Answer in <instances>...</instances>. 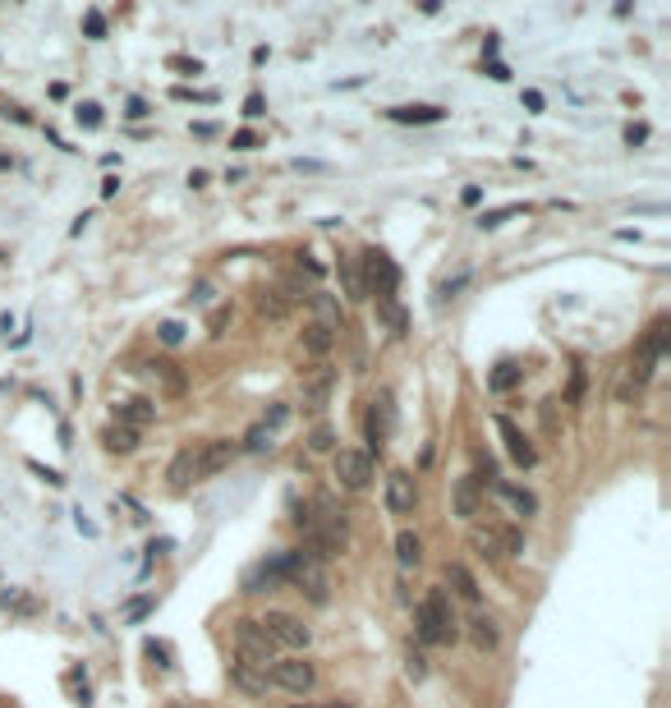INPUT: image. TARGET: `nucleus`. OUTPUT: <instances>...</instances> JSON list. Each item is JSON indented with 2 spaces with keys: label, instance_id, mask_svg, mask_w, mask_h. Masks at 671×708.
<instances>
[{
  "label": "nucleus",
  "instance_id": "1",
  "mask_svg": "<svg viewBox=\"0 0 671 708\" xmlns=\"http://www.w3.org/2000/svg\"><path fill=\"white\" fill-rule=\"evenodd\" d=\"M414 630H419V644H456L460 616L446 589H427L423 593V602L414 607Z\"/></svg>",
  "mask_w": 671,
  "mask_h": 708
},
{
  "label": "nucleus",
  "instance_id": "2",
  "mask_svg": "<svg viewBox=\"0 0 671 708\" xmlns=\"http://www.w3.org/2000/svg\"><path fill=\"white\" fill-rule=\"evenodd\" d=\"M281 570H285V585L299 589L308 602H318V607L331 602V575H327V566L313 561L308 552H281Z\"/></svg>",
  "mask_w": 671,
  "mask_h": 708
},
{
  "label": "nucleus",
  "instance_id": "3",
  "mask_svg": "<svg viewBox=\"0 0 671 708\" xmlns=\"http://www.w3.org/2000/svg\"><path fill=\"white\" fill-rule=\"evenodd\" d=\"M671 350V318L662 313V318H653L648 322V331L639 336V350H635V359H630V382H635V391H639L648 377H653V368H657V359Z\"/></svg>",
  "mask_w": 671,
  "mask_h": 708
},
{
  "label": "nucleus",
  "instance_id": "4",
  "mask_svg": "<svg viewBox=\"0 0 671 708\" xmlns=\"http://www.w3.org/2000/svg\"><path fill=\"white\" fill-rule=\"evenodd\" d=\"M235 653H239V662H248V667H258V672H272V662L281 658V648L262 635V626L253 621V616H244V621H235Z\"/></svg>",
  "mask_w": 671,
  "mask_h": 708
},
{
  "label": "nucleus",
  "instance_id": "5",
  "mask_svg": "<svg viewBox=\"0 0 671 708\" xmlns=\"http://www.w3.org/2000/svg\"><path fill=\"white\" fill-rule=\"evenodd\" d=\"M262 626V635L272 639L276 648H290V653H304L308 644H313V630H308L299 616H290V612H267L258 621Z\"/></svg>",
  "mask_w": 671,
  "mask_h": 708
},
{
  "label": "nucleus",
  "instance_id": "6",
  "mask_svg": "<svg viewBox=\"0 0 671 708\" xmlns=\"http://www.w3.org/2000/svg\"><path fill=\"white\" fill-rule=\"evenodd\" d=\"M331 474H336V483H340L345 493H364L368 483H373V456H368V451H354V447H340L331 456Z\"/></svg>",
  "mask_w": 671,
  "mask_h": 708
},
{
  "label": "nucleus",
  "instance_id": "7",
  "mask_svg": "<svg viewBox=\"0 0 671 708\" xmlns=\"http://www.w3.org/2000/svg\"><path fill=\"white\" fill-rule=\"evenodd\" d=\"M364 272H368V281H364V294H377V304H391L396 299V285H400V267L381 248H373V253H364Z\"/></svg>",
  "mask_w": 671,
  "mask_h": 708
},
{
  "label": "nucleus",
  "instance_id": "8",
  "mask_svg": "<svg viewBox=\"0 0 671 708\" xmlns=\"http://www.w3.org/2000/svg\"><path fill=\"white\" fill-rule=\"evenodd\" d=\"M267 676H272V685H281V690L308 694L313 685H318V667H313L308 658H276Z\"/></svg>",
  "mask_w": 671,
  "mask_h": 708
},
{
  "label": "nucleus",
  "instance_id": "9",
  "mask_svg": "<svg viewBox=\"0 0 671 708\" xmlns=\"http://www.w3.org/2000/svg\"><path fill=\"white\" fill-rule=\"evenodd\" d=\"M391 432H396V401H391V391H381L377 401L368 405L364 437H368V447H373V451H381L386 442H391Z\"/></svg>",
  "mask_w": 671,
  "mask_h": 708
},
{
  "label": "nucleus",
  "instance_id": "10",
  "mask_svg": "<svg viewBox=\"0 0 671 708\" xmlns=\"http://www.w3.org/2000/svg\"><path fill=\"white\" fill-rule=\"evenodd\" d=\"M331 386H336V368L331 364H313V368L299 373V405L304 410H322L331 401Z\"/></svg>",
  "mask_w": 671,
  "mask_h": 708
},
{
  "label": "nucleus",
  "instance_id": "11",
  "mask_svg": "<svg viewBox=\"0 0 671 708\" xmlns=\"http://www.w3.org/2000/svg\"><path fill=\"white\" fill-rule=\"evenodd\" d=\"M285 585V570H281V552H272V556H262V561H253V566L239 575V589L244 593H276V589Z\"/></svg>",
  "mask_w": 671,
  "mask_h": 708
},
{
  "label": "nucleus",
  "instance_id": "12",
  "mask_svg": "<svg viewBox=\"0 0 671 708\" xmlns=\"http://www.w3.org/2000/svg\"><path fill=\"white\" fill-rule=\"evenodd\" d=\"M414 506H419V483H414V474L396 469L386 478V510L391 515H414Z\"/></svg>",
  "mask_w": 671,
  "mask_h": 708
},
{
  "label": "nucleus",
  "instance_id": "13",
  "mask_svg": "<svg viewBox=\"0 0 671 708\" xmlns=\"http://www.w3.org/2000/svg\"><path fill=\"white\" fill-rule=\"evenodd\" d=\"M464 635H469V644L478 648V653H497V648H502V639H506V635H502V621H497L492 612H473L469 626H464Z\"/></svg>",
  "mask_w": 671,
  "mask_h": 708
},
{
  "label": "nucleus",
  "instance_id": "14",
  "mask_svg": "<svg viewBox=\"0 0 671 708\" xmlns=\"http://www.w3.org/2000/svg\"><path fill=\"white\" fill-rule=\"evenodd\" d=\"M239 456V447L230 442V437H212L207 447H198V478H212L221 469H230V460Z\"/></svg>",
  "mask_w": 671,
  "mask_h": 708
},
{
  "label": "nucleus",
  "instance_id": "15",
  "mask_svg": "<svg viewBox=\"0 0 671 708\" xmlns=\"http://www.w3.org/2000/svg\"><path fill=\"white\" fill-rule=\"evenodd\" d=\"M115 423H120V428L143 432L148 423H156V405H152V401H143V396H129V401L115 405Z\"/></svg>",
  "mask_w": 671,
  "mask_h": 708
},
{
  "label": "nucleus",
  "instance_id": "16",
  "mask_svg": "<svg viewBox=\"0 0 671 708\" xmlns=\"http://www.w3.org/2000/svg\"><path fill=\"white\" fill-rule=\"evenodd\" d=\"M469 547L478 561H488V566H497V561H506L502 552V534H497V524H473L469 529Z\"/></svg>",
  "mask_w": 671,
  "mask_h": 708
},
{
  "label": "nucleus",
  "instance_id": "17",
  "mask_svg": "<svg viewBox=\"0 0 671 708\" xmlns=\"http://www.w3.org/2000/svg\"><path fill=\"white\" fill-rule=\"evenodd\" d=\"M497 428H502V437H506V451H510V460H515L519 469H529V464L538 460L534 442H529V437H524V432H519V428H515V423H510L506 414H497Z\"/></svg>",
  "mask_w": 671,
  "mask_h": 708
},
{
  "label": "nucleus",
  "instance_id": "18",
  "mask_svg": "<svg viewBox=\"0 0 671 708\" xmlns=\"http://www.w3.org/2000/svg\"><path fill=\"white\" fill-rule=\"evenodd\" d=\"M166 483L175 488V493H184L189 483H198V451H193V447L175 451V460L166 464Z\"/></svg>",
  "mask_w": 671,
  "mask_h": 708
},
{
  "label": "nucleus",
  "instance_id": "19",
  "mask_svg": "<svg viewBox=\"0 0 671 708\" xmlns=\"http://www.w3.org/2000/svg\"><path fill=\"white\" fill-rule=\"evenodd\" d=\"M451 506H456V515L460 520H473L478 510H483V488L473 483L469 474L464 478H456V493H451Z\"/></svg>",
  "mask_w": 671,
  "mask_h": 708
},
{
  "label": "nucleus",
  "instance_id": "20",
  "mask_svg": "<svg viewBox=\"0 0 671 708\" xmlns=\"http://www.w3.org/2000/svg\"><path fill=\"white\" fill-rule=\"evenodd\" d=\"M446 585L456 589L464 602H473V607L483 602V589H478V580L469 575V566H464V561H451V566H446Z\"/></svg>",
  "mask_w": 671,
  "mask_h": 708
},
{
  "label": "nucleus",
  "instance_id": "21",
  "mask_svg": "<svg viewBox=\"0 0 671 708\" xmlns=\"http://www.w3.org/2000/svg\"><path fill=\"white\" fill-rule=\"evenodd\" d=\"M519 382H524V364H519V359H502V364L488 373V391H497V396L515 391Z\"/></svg>",
  "mask_w": 671,
  "mask_h": 708
},
{
  "label": "nucleus",
  "instance_id": "22",
  "mask_svg": "<svg viewBox=\"0 0 671 708\" xmlns=\"http://www.w3.org/2000/svg\"><path fill=\"white\" fill-rule=\"evenodd\" d=\"M230 681H235L244 694H258V699L272 690V676H267V672H258V667H248V662H235V667H230Z\"/></svg>",
  "mask_w": 671,
  "mask_h": 708
},
{
  "label": "nucleus",
  "instance_id": "23",
  "mask_svg": "<svg viewBox=\"0 0 671 708\" xmlns=\"http://www.w3.org/2000/svg\"><path fill=\"white\" fill-rule=\"evenodd\" d=\"M299 345H304V354H313V359H327L331 354V345H336V331H327L322 322H308L304 331H299Z\"/></svg>",
  "mask_w": 671,
  "mask_h": 708
},
{
  "label": "nucleus",
  "instance_id": "24",
  "mask_svg": "<svg viewBox=\"0 0 671 708\" xmlns=\"http://www.w3.org/2000/svg\"><path fill=\"white\" fill-rule=\"evenodd\" d=\"M102 447H106L110 456H134V451H138V432L110 423V428H102Z\"/></svg>",
  "mask_w": 671,
  "mask_h": 708
},
{
  "label": "nucleus",
  "instance_id": "25",
  "mask_svg": "<svg viewBox=\"0 0 671 708\" xmlns=\"http://www.w3.org/2000/svg\"><path fill=\"white\" fill-rule=\"evenodd\" d=\"M396 124H437L446 120V110L442 106H396V110H386Z\"/></svg>",
  "mask_w": 671,
  "mask_h": 708
},
{
  "label": "nucleus",
  "instance_id": "26",
  "mask_svg": "<svg viewBox=\"0 0 671 708\" xmlns=\"http://www.w3.org/2000/svg\"><path fill=\"white\" fill-rule=\"evenodd\" d=\"M497 493H502L506 502L515 506V515H524V520H529V515H538V497L529 493V488H515V483H497Z\"/></svg>",
  "mask_w": 671,
  "mask_h": 708
},
{
  "label": "nucleus",
  "instance_id": "27",
  "mask_svg": "<svg viewBox=\"0 0 671 708\" xmlns=\"http://www.w3.org/2000/svg\"><path fill=\"white\" fill-rule=\"evenodd\" d=\"M396 561L405 570L423 561V543H419V534H414V529H400V534H396Z\"/></svg>",
  "mask_w": 671,
  "mask_h": 708
},
{
  "label": "nucleus",
  "instance_id": "28",
  "mask_svg": "<svg viewBox=\"0 0 671 708\" xmlns=\"http://www.w3.org/2000/svg\"><path fill=\"white\" fill-rule=\"evenodd\" d=\"M152 373H156V377H161V386H166L170 396H184V386H189V382H184V373L175 368L170 359H156V364H152Z\"/></svg>",
  "mask_w": 671,
  "mask_h": 708
},
{
  "label": "nucleus",
  "instance_id": "29",
  "mask_svg": "<svg viewBox=\"0 0 671 708\" xmlns=\"http://www.w3.org/2000/svg\"><path fill=\"white\" fill-rule=\"evenodd\" d=\"M313 308H318V322L327 331H340V304H336L331 294H313Z\"/></svg>",
  "mask_w": 671,
  "mask_h": 708
},
{
  "label": "nucleus",
  "instance_id": "30",
  "mask_svg": "<svg viewBox=\"0 0 671 708\" xmlns=\"http://www.w3.org/2000/svg\"><path fill=\"white\" fill-rule=\"evenodd\" d=\"M524 212V202H506V207H492V212H483L478 216V231H497V226H506L510 216H519Z\"/></svg>",
  "mask_w": 671,
  "mask_h": 708
},
{
  "label": "nucleus",
  "instance_id": "31",
  "mask_svg": "<svg viewBox=\"0 0 671 708\" xmlns=\"http://www.w3.org/2000/svg\"><path fill=\"white\" fill-rule=\"evenodd\" d=\"M336 272H340V281H345V294H350V299H364V276H359V262H354V258H340V267H336Z\"/></svg>",
  "mask_w": 671,
  "mask_h": 708
},
{
  "label": "nucleus",
  "instance_id": "32",
  "mask_svg": "<svg viewBox=\"0 0 671 708\" xmlns=\"http://www.w3.org/2000/svg\"><path fill=\"white\" fill-rule=\"evenodd\" d=\"M497 534H502V552L506 556H524V534H519L515 524H497Z\"/></svg>",
  "mask_w": 671,
  "mask_h": 708
},
{
  "label": "nucleus",
  "instance_id": "33",
  "mask_svg": "<svg viewBox=\"0 0 671 708\" xmlns=\"http://www.w3.org/2000/svg\"><path fill=\"white\" fill-rule=\"evenodd\" d=\"M272 447H276V437H272L267 428H262V423H253V428H248V437H244V451L262 456V451H272Z\"/></svg>",
  "mask_w": 671,
  "mask_h": 708
},
{
  "label": "nucleus",
  "instance_id": "34",
  "mask_svg": "<svg viewBox=\"0 0 671 708\" xmlns=\"http://www.w3.org/2000/svg\"><path fill=\"white\" fill-rule=\"evenodd\" d=\"M308 451H318V456L322 451H336V428L331 423H318V428L308 432Z\"/></svg>",
  "mask_w": 671,
  "mask_h": 708
},
{
  "label": "nucleus",
  "instance_id": "35",
  "mask_svg": "<svg viewBox=\"0 0 671 708\" xmlns=\"http://www.w3.org/2000/svg\"><path fill=\"white\" fill-rule=\"evenodd\" d=\"M584 386H589V373H584V364H570V391H565V405H580V401H584Z\"/></svg>",
  "mask_w": 671,
  "mask_h": 708
},
{
  "label": "nucleus",
  "instance_id": "36",
  "mask_svg": "<svg viewBox=\"0 0 671 708\" xmlns=\"http://www.w3.org/2000/svg\"><path fill=\"white\" fill-rule=\"evenodd\" d=\"M464 285H469V267H460V272H456V276H451V281H442V285H437V304H446V299H456V294L464 290Z\"/></svg>",
  "mask_w": 671,
  "mask_h": 708
},
{
  "label": "nucleus",
  "instance_id": "37",
  "mask_svg": "<svg viewBox=\"0 0 671 708\" xmlns=\"http://www.w3.org/2000/svg\"><path fill=\"white\" fill-rule=\"evenodd\" d=\"M377 313H381V318H386V327H391L396 336H400V331H405V327H410V318H405V308H400L396 299H391V304H377Z\"/></svg>",
  "mask_w": 671,
  "mask_h": 708
},
{
  "label": "nucleus",
  "instance_id": "38",
  "mask_svg": "<svg viewBox=\"0 0 671 708\" xmlns=\"http://www.w3.org/2000/svg\"><path fill=\"white\" fill-rule=\"evenodd\" d=\"M74 120L83 124V129H102V106H97V102H83V106L74 110Z\"/></svg>",
  "mask_w": 671,
  "mask_h": 708
},
{
  "label": "nucleus",
  "instance_id": "39",
  "mask_svg": "<svg viewBox=\"0 0 671 708\" xmlns=\"http://www.w3.org/2000/svg\"><path fill=\"white\" fill-rule=\"evenodd\" d=\"M405 672H410V681H423V676H427V658H423V648H410V658H405Z\"/></svg>",
  "mask_w": 671,
  "mask_h": 708
},
{
  "label": "nucleus",
  "instance_id": "40",
  "mask_svg": "<svg viewBox=\"0 0 671 708\" xmlns=\"http://www.w3.org/2000/svg\"><path fill=\"white\" fill-rule=\"evenodd\" d=\"M258 313H262V318H285V299H276V294H258Z\"/></svg>",
  "mask_w": 671,
  "mask_h": 708
},
{
  "label": "nucleus",
  "instance_id": "41",
  "mask_svg": "<svg viewBox=\"0 0 671 708\" xmlns=\"http://www.w3.org/2000/svg\"><path fill=\"white\" fill-rule=\"evenodd\" d=\"M285 418H290V405H272V410L262 414V428H267V432H276L281 423H285Z\"/></svg>",
  "mask_w": 671,
  "mask_h": 708
},
{
  "label": "nucleus",
  "instance_id": "42",
  "mask_svg": "<svg viewBox=\"0 0 671 708\" xmlns=\"http://www.w3.org/2000/svg\"><path fill=\"white\" fill-rule=\"evenodd\" d=\"M538 423H543V432H548V437L556 432V401H543V405H538Z\"/></svg>",
  "mask_w": 671,
  "mask_h": 708
},
{
  "label": "nucleus",
  "instance_id": "43",
  "mask_svg": "<svg viewBox=\"0 0 671 708\" xmlns=\"http://www.w3.org/2000/svg\"><path fill=\"white\" fill-rule=\"evenodd\" d=\"M156 336H161V345H180V340H184V327L180 322H161V327H156Z\"/></svg>",
  "mask_w": 671,
  "mask_h": 708
},
{
  "label": "nucleus",
  "instance_id": "44",
  "mask_svg": "<svg viewBox=\"0 0 671 708\" xmlns=\"http://www.w3.org/2000/svg\"><path fill=\"white\" fill-rule=\"evenodd\" d=\"M244 115H248V120H262V115H267V102H262V93H248Z\"/></svg>",
  "mask_w": 671,
  "mask_h": 708
},
{
  "label": "nucleus",
  "instance_id": "45",
  "mask_svg": "<svg viewBox=\"0 0 671 708\" xmlns=\"http://www.w3.org/2000/svg\"><path fill=\"white\" fill-rule=\"evenodd\" d=\"M230 148H239V152H253V148H258V134H253V129H239V134L230 139Z\"/></svg>",
  "mask_w": 671,
  "mask_h": 708
},
{
  "label": "nucleus",
  "instance_id": "46",
  "mask_svg": "<svg viewBox=\"0 0 671 708\" xmlns=\"http://www.w3.org/2000/svg\"><path fill=\"white\" fill-rule=\"evenodd\" d=\"M83 23H88V37H102V32H106V19H102V10H88V19H83Z\"/></svg>",
  "mask_w": 671,
  "mask_h": 708
},
{
  "label": "nucleus",
  "instance_id": "47",
  "mask_svg": "<svg viewBox=\"0 0 671 708\" xmlns=\"http://www.w3.org/2000/svg\"><path fill=\"white\" fill-rule=\"evenodd\" d=\"M635 396V382H630V373L621 368V377H616V401H630Z\"/></svg>",
  "mask_w": 671,
  "mask_h": 708
},
{
  "label": "nucleus",
  "instance_id": "48",
  "mask_svg": "<svg viewBox=\"0 0 671 708\" xmlns=\"http://www.w3.org/2000/svg\"><path fill=\"white\" fill-rule=\"evenodd\" d=\"M28 469H32V474H42L46 483H51V488H60V483H64V478L56 474V469H46V464H37V460H28Z\"/></svg>",
  "mask_w": 671,
  "mask_h": 708
},
{
  "label": "nucleus",
  "instance_id": "49",
  "mask_svg": "<svg viewBox=\"0 0 671 708\" xmlns=\"http://www.w3.org/2000/svg\"><path fill=\"white\" fill-rule=\"evenodd\" d=\"M148 658H156V667H170V662H166V658H170V648H166V644H156V639H148Z\"/></svg>",
  "mask_w": 671,
  "mask_h": 708
},
{
  "label": "nucleus",
  "instance_id": "50",
  "mask_svg": "<svg viewBox=\"0 0 671 708\" xmlns=\"http://www.w3.org/2000/svg\"><path fill=\"white\" fill-rule=\"evenodd\" d=\"M129 120H148V102L143 97H129V110H124Z\"/></svg>",
  "mask_w": 671,
  "mask_h": 708
},
{
  "label": "nucleus",
  "instance_id": "51",
  "mask_svg": "<svg viewBox=\"0 0 671 708\" xmlns=\"http://www.w3.org/2000/svg\"><path fill=\"white\" fill-rule=\"evenodd\" d=\"M170 69H189V74H202L198 60H184V56H170Z\"/></svg>",
  "mask_w": 671,
  "mask_h": 708
},
{
  "label": "nucleus",
  "instance_id": "52",
  "mask_svg": "<svg viewBox=\"0 0 671 708\" xmlns=\"http://www.w3.org/2000/svg\"><path fill=\"white\" fill-rule=\"evenodd\" d=\"M226 322H230V308H216V313H212V336H221Z\"/></svg>",
  "mask_w": 671,
  "mask_h": 708
},
{
  "label": "nucleus",
  "instance_id": "53",
  "mask_svg": "<svg viewBox=\"0 0 671 708\" xmlns=\"http://www.w3.org/2000/svg\"><path fill=\"white\" fill-rule=\"evenodd\" d=\"M644 139H648V129H644V124H630V129H626V143H630V148H635V143H644Z\"/></svg>",
  "mask_w": 671,
  "mask_h": 708
},
{
  "label": "nucleus",
  "instance_id": "54",
  "mask_svg": "<svg viewBox=\"0 0 671 708\" xmlns=\"http://www.w3.org/2000/svg\"><path fill=\"white\" fill-rule=\"evenodd\" d=\"M189 299H193V304H212V285H198V290L189 294Z\"/></svg>",
  "mask_w": 671,
  "mask_h": 708
},
{
  "label": "nucleus",
  "instance_id": "55",
  "mask_svg": "<svg viewBox=\"0 0 671 708\" xmlns=\"http://www.w3.org/2000/svg\"><path fill=\"white\" fill-rule=\"evenodd\" d=\"M290 166H294V170H327V166H322V161H304V156H294Z\"/></svg>",
  "mask_w": 671,
  "mask_h": 708
},
{
  "label": "nucleus",
  "instance_id": "56",
  "mask_svg": "<svg viewBox=\"0 0 671 708\" xmlns=\"http://www.w3.org/2000/svg\"><path fill=\"white\" fill-rule=\"evenodd\" d=\"M115 189H120V180L110 175V180H102V198H115Z\"/></svg>",
  "mask_w": 671,
  "mask_h": 708
},
{
  "label": "nucleus",
  "instance_id": "57",
  "mask_svg": "<svg viewBox=\"0 0 671 708\" xmlns=\"http://www.w3.org/2000/svg\"><path fill=\"white\" fill-rule=\"evenodd\" d=\"M5 115H10V120H19V124H28V110H23V106H5Z\"/></svg>",
  "mask_w": 671,
  "mask_h": 708
},
{
  "label": "nucleus",
  "instance_id": "58",
  "mask_svg": "<svg viewBox=\"0 0 671 708\" xmlns=\"http://www.w3.org/2000/svg\"><path fill=\"white\" fill-rule=\"evenodd\" d=\"M488 74L497 78V83H506V78H510V69H506V64H488Z\"/></svg>",
  "mask_w": 671,
  "mask_h": 708
},
{
  "label": "nucleus",
  "instance_id": "59",
  "mask_svg": "<svg viewBox=\"0 0 671 708\" xmlns=\"http://www.w3.org/2000/svg\"><path fill=\"white\" fill-rule=\"evenodd\" d=\"M524 106H529V110H543V93H524Z\"/></svg>",
  "mask_w": 671,
  "mask_h": 708
},
{
  "label": "nucleus",
  "instance_id": "60",
  "mask_svg": "<svg viewBox=\"0 0 671 708\" xmlns=\"http://www.w3.org/2000/svg\"><path fill=\"white\" fill-rule=\"evenodd\" d=\"M299 708H313V704H299ZM322 708H350V704H340V699H331V704H322Z\"/></svg>",
  "mask_w": 671,
  "mask_h": 708
},
{
  "label": "nucleus",
  "instance_id": "61",
  "mask_svg": "<svg viewBox=\"0 0 671 708\" xmlns=\"http://www.w3.org/2000/svg\"><path fill=\"white\" fill-rule=\"evenodd\" d=\"M5 166H10V156H0V170H5Z\"/></svg>",
  "mask_w": 671,
  "mask_h": 708
},
{
  "label": "nucleus",
  "instance_id": "62",
  "mask_svg": "<svg viewBox=\"0 0 671 708\" xmlns=\"http://www.w3.org/2000/svg\"><path fill=\"white\" fill-rule=\"evenodd\" d=\"M170 708H189V704H170Z\"/></svg>",
  "mask_w": 671,
  "mask_h": 708
}]
</instances>
